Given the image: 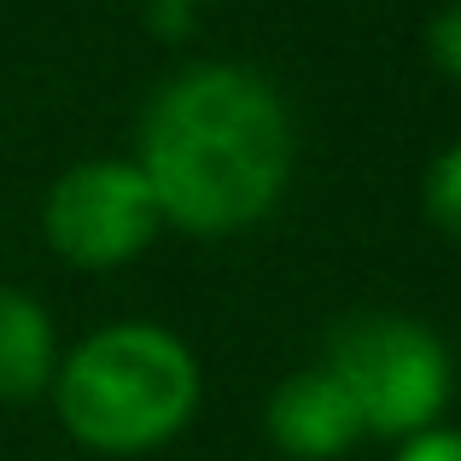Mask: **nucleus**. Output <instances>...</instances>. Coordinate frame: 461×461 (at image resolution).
I'll use <instances>...</instances> for the list:
<instances>
[{"label":"nucleus","mask_w":461,"mask_h":461,"mask_svg":"<svg viewBox=\"0 0 461 461\" xmlns=\"http://www.w3.org/2000/svg\"><path fill=\"white\" fill-rule=\"evenodd\" d=\"M293 117L251 65H193L152 94L140 117V176L164 228L228 240L258 228L293 181Z\"/></svg>","instance_id":"obj_1"},{"label":"nucleus","mask_w":461,"mask_h":461,"mask_svg":"<svg viewBox=\"0 0 461 461\" xmlns=\"http://www.w3.org/2000/svg\"><path fill=\"white\" fill-rule=\"evenodd\" d=\"M53 409L94 456H147L199 409V362L169 327L117 321L65 350L53 368Z\"/></svg>","instance_id":"obj_2"},{"label":"nucleus","mask_w":461,"mask_h":461,"mask_svg":"<svg viewBox=\"0 0 461 461\" xmlns=\"http://www.w3.org/2000/svg\"><path fill=\"white\" fill-rule=\"evenodd\" d=\"M321 362L345 385L362 438H409L438 427L456 385L444 339L409 315H350L327 339Z\"/></svg>","instance_id":"obj_3"},{"label":"nucleus","mask_w":461,"mask_h":461,"mask_svg":"<svg viewBox=\"0 0 461 461\" xmlns=\"http://www.w3.org/2000/svg\"><path fill=\"white\" fill-rule=\"evenodd\" d=\"M164 211H158L152 181L140 176L135 158H82L47 187L41 234L70 269H117L140 258L158 240Z\"/></svg>","instance_id":"obj_4"},{"label":"nucleus","mask_w":461,"mask_h":461,"mask_svg":"<svg viewBox=\"0 0 461 461\" xmlns=\"http://www.w3.org/2000/svg\"><path fill=\"white\" fill-rule=\"evenodd\" d=\"M263 427L281 444V456H293V461H339L362 438V420L350 409L345 385L327 374V362H310V368L286 374L275 385L269 409H263Z\"/></svg>","instance_id":"obj_5"},{"label":"nucleus","mask_w":461,"mask_h":461,"mask_svg":"<svg viewBox=\"0 0 461 461\" xmlns=\"http://www.w3.org/2000/svg\"><path fill=\"white\" fill-rule=\"evenodd\" d=\"M59 333L41 298L23 286H0V403H30L53 385Z\"/></svg>","instance_id":"obj_6"},{"label":"nucleus","mask_w":461,"mask_h":461,"mask_svg":"<svg viewBox=\"0 0 461 461\" xmlns=\"http://www.w3.org/2000/svg\"><path fill=\"white\" fill-rule=\"evenodd\" d=\"M420 199H427L432 228H438V234H450V240H461V140H456V147H444L438 158H432Z\"/></svg>","instance_id":"obj_7"},{"label":"nucleus","mask_w":461,"mask_h":461,"mask_svg":"<svg viewBox=\"0 0 461 461\" xmlns=\"http://www.w3.org/2000/svg\"><path fill=\"white\" fill-rule=\"evenodd\" d=\"M427 53H432V65H438L450 82H461V0H456V6H444L438 18H432Z\"/></svg>","instance_id":"obj_8"},{"label":"nucleus","mask_w":461,"mask_h":461,"mask_svg":"<svg viewBox=\"0 0 461 461\" xmlns=\"http://www.w3.org/2000/svg\"><path fill=\"white\" fill-rule=\"evenodd\" d=\"M392 461H461V432H450V427L409 432V438H397Z\"/></svg>","instance_id":"obj_9"},{"label":"nucleus","mask_w":461,"mask_h":461,"mask_svg":"<svg viewBox=\"0 0 461 461\" xmlns=\"http://www.w3.org/2000/svg\"><path fill=\"white\" fill-rule=\"evenodd\" d=\"M164 6H181V12H187V6H204V0H164Z\"/></svg>","instance_id":"obj_10"}]
</instances>
